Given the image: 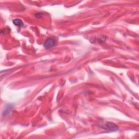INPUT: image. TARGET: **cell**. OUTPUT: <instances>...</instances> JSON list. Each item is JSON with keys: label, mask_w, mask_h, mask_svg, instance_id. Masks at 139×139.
<instances>
[{"label": "cell", "mask_w": 139, "mask_h": 139, "mask_svg": "<svg viewBox=\"0 0 139 139\" xmlns=\"http://www.w3.org/2000/svg\"><path fill=\"white\" fill-rule=\"evenodd\" d=\"M13 24L15 26L19 27H22L24 26V23L22 21L19 19H16L13 21Z\"/></svg>", "instance_id": "3"}, {"label": "cell", "mask_w": 139, "mask_h": 139, "mask_svg": "<svg viewBox=\"0 0 139 139\" xmlns=\"http://www.w3.org/2000/svg\"><path fill=\"white\" fill-rule=\"evenodd\" d=\"M103 128L107 130H109L110 131H116L118 130L119 128L116 124L114 123L110 122H107L103 126Z\"/></svg>", "instance_id": "2"}, {"label": "cell", "mask_w": 139, "mask_h": 139, "mask_svg": "<svg viewBox=\"0 0 139 139\" xmlns=\"http://www.w3.org/2000/svg\"><path fill=\"white\" fill-rule=\"evenodd\" d=\"M11 109V107H10V106H8V107L5 109V110L4 112V113H3V115H5V114H8V113H9V112L10 111V110Z\"/></svg>", "instance_id": "4"}, {"label": "cell", "mask_w": 139, "mask_h": 139, "mask_svg": "<svg viewBox=\"0 0 139 139\" xmlns=\"http://www.w3.org/2000/svg\"><path fill=\"white\" fill-rule=\"evenodd\" d=\"M56 45V40L53 37L48 38L46 40L44 43V46L46 49H50L52 47H54Z\"/></svg>", "instance_id": "1"}]
</instances>
